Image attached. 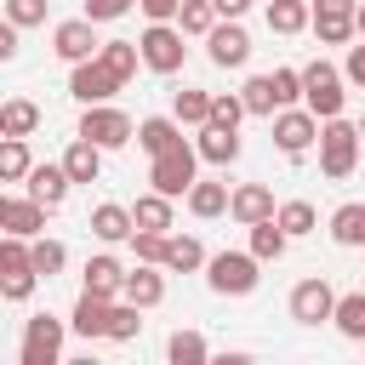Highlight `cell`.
I'll list each match as a JSON object with an SVG mask.
<instances>
[{"instance_id":"6da1fadb","label":"cell","mask_w":365,"mask_h":365,"mask_svg":"<svg viewBox=\"0 0 365 365\" xmlns=\"http://www.w3.org/2000/svg\"><path fill=\"white\" fill-rule=\"evenodd\" d=\"M354 165H359V125L325 120V131H319V171L331 182H342V177H354Z\"/></svg>"},{"instance_id":"7a4b0ae2","label":"cell","mask_w":365,"mask_h":365,"mask_svg":"<svg viewBox=\"0 0 365 365\" xmlns=\"http://www.w3.org/2000/svg\"><path fill=\"white\" fill-rule=\"evenodd\" d=\"M342 97H348V91H342V74H336L325 57L302 68V103H308L314 120H342Z\"/></svg>"},{"instance_id":"3957f363","label":"cell","mask_w":365,"mask_h":365,"mask_svg":"<svg viewBox=\"0 0 365 365\" xmlns=\"http://www.w3.org/2000/svg\"><path fill=\"white\" fill-rule=\"evenodd\" d=\"M194 165H200V148H171V154H160L154 160V171H148V182H154V194H165V200H177V194H194Z\"/></svg>"},{"instance_id":"277c9868","label":"cell","mask_w":365,"mask_h":365,"mask_svg":"<svg viewBox=\"0 0 365 365\" xmlns=\"http://www.w3.org/2000/svg\"><path fill=\"white\" fill-rule=\"evenodd\" d=\"M205 268H211V291H222V297L257 291V257L251 251H217Z\"/></svg>"},{"instance_id":"5b68a950","label":"cell","mask_w":365,"mask_h":365,"mask_svg":"<svg viewBox=\"0 0 365 365\" xmlns=\"http://www.w3.org/2000/svg\"><path fill=\"white\" fill-rule=\"evenodd\" d=\"M57 348H63V319L34 314V319L23 325V354H17V365H63Z\"/></svg>"},{"instance_id":"8992f818","label":"cell","mask_w":365,"mask_h":365,"mask_svg":"<svg viewBox=\"0 0 365 365\" xmlns=\"http://www.w3.org/2000/svg\"><path fill=\"white\" fill-rule=\"evenodd\" d=\"M80 137L86 143H97V148H125L131 137H137V125H131V114H120V108H86V120H80Z\"/></svg>"},{"instance_id":"52a82bcc","label":"cell","mask_w":365,"mask_h":365,"mask_svg":"<svg viewBox=\"0 0 365 365\" xmlns=\"http://www.w3.org/2000/svg\"><path fill=\"white\" fill-rule=\"evenodd\" d=\"M34 279H40V274H34V257H29V245L6 234V245H0V291H6L11 302H23V297L34 291Z\"/></svg>"},{"instance_id":"ba28073f","label":"cell","mask_w":365,"mask_h":365,"mask_svg":"<svg viewBox=\"0 0 365 365\" xmlns=\"http://www.w3.org/2000/svg\"><path fill=\"white\" fill-rule=\"evenodd\" d=\"M137 46H143V63H148L154 74H177V68H182V51H188V46H182V29H171V23H154Z\"/></svg>"},{"instance_id":"9c48e42d","label":"cell","mask_w":365,"mask_h":365,"mask_svg":"<svg viewBox=\"0 0 365 365\" xmlns=\"http://www.w3.org/2000/svg\"><path fill=\"white\" fill-rule=\"evenodd\" d=\"M336 291L325 285V279H302L297 291H291V319L297 325H325V319H336Z\"/></svg>"},{"instance_id":"30bf717a","label":"cell","mask_w":365,"mask_h":365,"mask_svg":"<svg viewBox=\"0 0 365 365\" xmlns=\"http://www.w3.org/2000/svg\"><path fill=\"white\" fill-rule=\"evenodd\" d=\"M314 34L325 46H342L348 34H359V6L354 0H319L314 6Z\"/></svg>"},{"instance_id":"8fae6325","label":"cell","mask_w":365,"mask_h":365,"mask_svg":"<svg viewBox=\"0 0 365 365\" xmlns=\"http://www.w3.org/2000/svg\"><path fill=\"white\" fill-rule=\"evenodd\" d=\"M51 40H57L51 51H57L63 63H74V68H80V63H91V57L103 51V40L91 34V17H74V23H57V34H51Z\"/></svg>"},{"instance_id":"7c38bea8","label":"cell","mask_w":365,"mask_h":365,"mask_svg":"<svg viewBox=\"0 0 365 365\" xmlns=\"http://www.w3.org/2000/svg\"><path fill=\"white\" fill-rule=\"evenodd\" d=\"M114 91H120V80H114V74H108L97 57H91V63H80V68L68 74V97H80L86 108H103Z\"/></svg>"},{"instance_id":"4fadbf2b","label":"cell","mask_w":365,"mask_h":365,"mask_svg":"<svg viewBox=\"0 0 365 365\" xmlns=\"http://www.w3.org/2000/svg\"><path fill=\"white\" fill-rule=\"evenodd\" d=\"M314 137H319V120H314L308 108H279V114H274V143H279V154H308Z\"/></svg>"},{"instance_id":"5bb4252c","label":"cell","mask_w":365,"mask_h":365,"mask_svg":"<svg viewBox=\"0 0 365 365\" xmlns=\"http://www.w3.org/2000/svg\"><path fill=\"white\" fill-rule=\"evenodd\" d=\"M205 46H211V63H217V68H240V63L251 57V34H245L240 23H217V29L205 34Z\"/></svg>"},{"instance_id":"9a60e30c","label":"cell","mask_w":365,"mask_h":365,"mask_svg":"<svg viewBox=\"0 0 365 365\" xmlns=\"http://www.w3.org/2000/svg\"><path fill=\"white\" fill-rule=\"evenodd\" d=\"M68 182H74V177H68L63 165H34V171H29V200L46 205V211H57V205L68 200Z\"/></svg>"},{"instance_id":"2e32d148","label":"cell","mask_w":365,"mask_h":365,"mask_svg":"<svg viewBox=\"0 0 365 365\" xmlns=\"http://www.w3.org/2000/svg\"><path fill=\"white\" fill-rule=\"evenodd\" d=\"M228 211L245 222V228H257V222H268V217H279L274 211V194L262 188V182H245V188H234V200H228Z\"/></svg>"},{"instance_id":"e0dca14e","label":"cell","mask_w":365,"mask_h":365,"mask_svg":"<svg viewBox=\"0 0 365 365\" xmlns=\"http://www.w3.org/2000/svg\"><path fill=\"white\" fill-rule=\"evenodd\" d=\"M0 228L11 240H29V234L46 228V205H34V200H0Z\"/></svg>"},{"instance_id":"ac0fdd59","label":"cell","mask_w":365,"mask_h":365,"mask_svg":"<svg viewBox=\"0 0 365 365\" xmlns=\"http://www.w3.org/2000/svg\"><path fill=\"white\" fill-rule=\"evenodd\" d=\"M137 143L160 160V154H171V148H182V125L177 120H165V114H148L143 125H137Z\"/></svg>"},{"instance_id":"d6986e66","label":"cell","mask_w":365,"mask_h":365,"mask_svg":"<svg viewBox=\"0 0 365 365\" xmlns=\"http://www.w3.org/2000/svg\"><path fill=\"white\" fill-rule=\"evenodd\" d=\"M108 319H114V302H108V297H91V291H86V297L74 302V319H68V325H74L80 336H108Z\"/></svg>"},{"instance_id":"ffe728a7","label":"cell","mask_w":365,"mask_h":365,"mask_svg":"<svg viewBox=\"0 0 365 365\" xmlns=\"http://www.w3.org/2000/svg\"><path fill=\"white\" fill-rule=\"evenodd\" d=\"M97 63H103V68H108V74H114V80L125 86V80L137 74V63H143V46H137V40H103Z\"/></svg>"},{"instance_id":"44dd1931","label":"cell","mask_w":365,"mask_h":365,"mask_svg":"<svg viewBox=\"0 0 365 365\" xmlns=\"http://www.w3.org/2000/svg\"><path fill=\"white\" fill-rule=\"evenodd\" d=\"M63 171H68L74 182H97V171H103V148L86 143V137H74L68 154H63Z\"/></svg>"},{"instance_id":"7402d4cb","label":"cell","mask_w":365,"mask_h":365,"mask_svg":"<svg viewBox=\"0 0 365 365\" xmlns=\"http://www.w3.org/2000/svg\"><path fill=\"white\" fill-rule=\"evenodd\" d=\"M194 148H200V160H211V165H234V160H240V137L222 131V125H205Z\"/></svg>"},{"instance_id":"603a6c76","label":"cell","mask_w":365,"mask_h":365,"mask_svg":"<svg viewBox=\"0 0 365 365\" xmlns=\"http://www.w3.org/2000/svg\"><path fill=\"white\" fill-rule=\"evenodd\" d=\"M131 222H137V234H165L171 228V200L165 194H143L131 205Z\"/></svg>"},{"instance_id":"cb8c5ba5","label":"cell","mask_w":365,"mask_h":365,"mask_svg":"<svg viewBox=\"0 0 365 365\" xmlns=\"http://www.w3.org/2000/svg\"><path fill=\"white\" fill-rule=\"evenodd\" d=\"M91 234L114 245V240H131V234H137V222H131V211H125V205H97V211H91Z\"/></svg>"},{"instance_id":"d4e9b609","label":"cell","mask_w":365,"mask_h":365,"mask_svg":"<svg viewBox=\"0 0 365 365\" xmlns=\"http://www.w3.org/2000/svg\"><path fill=\"white\" fill-rule=\"evenodd\" d=\"M86 291H91V297H114V291H125V268H120L114 257H91V262H86Z\"/></svg>"},{"instance_id":"484cf974","label":"cell","mask_w":365,"mask_h":365,"mask_svg":"<svg viewBox=\"0 0 365 365\" xmlns=\"http://www.w3.org/2000/svg\"><path fill=\"white\" fill-rule=\"evenodd\" d=\"M165 297V274H154V268H131L125 274V302L131 308H154Z\"/></svg>"},{"instance_id":"4316f807","label":"cell","mask_w":365,"mask_h":365,"mask_svg":"<svg viewBox=\"0 0 365 365\" xmlns=\"http://www.w3.org/2000/svg\"><path fill=\"white\" fill-rule=\"evenodd\" d=\"M308 23H314V11L302 0H268V29L274 34H302Z\"/></svg>"},{"instance_id":"83f0119b","label":"cell","mask_w":365,"mask_h":365,"mask_svg":"<svg viewBox=\"0 0 365 365\" xmlns=\"http://www.w3.org/2000/svg\"><path fill=\"white\" fill-rule=\"evenodd\" d=\"M285 240H291V234L268 217V222L251 228V257H257V262H279V257H285Z\"/></svg>"},{"instance_id":"f1b7e54d","label":"cell","mask_w":365,"mask_h":365,"mask_svg":"<svg viewBox=\"0 0 365 365\" xmlns=\"http://www.w3.org/2000/svg\"><path fill=\"white\" fill-rule=\"evenodd\" d=\"M34 125H40V108H34L29 97H11V103L0 108V131H6V137H29Z\"/></svg>"},{"instance_id":"f546056e","label":"cell","mask_w":365,"mask_h":365,"mask_svg":"<svg viewBox=\"0 0 365 365\" xmlns=\"http://www.w3.org/2000/svg\"><path fill=\"white\" fill-rule=\"evenodd\" d=\"M200 262H205V245H200L194 234H171V240H165V268L188 274V268H200Z\"/></svg>"},{"instance_id":"4dcf8cb0","label":"cell","mask_w":365,"mask_h":365,"mask_svg":"<svg viewBox=\"0 0 365 365\" xmlns=\"http://www.w3.org/2000/svg\"><path fill=\"white\" fill-rule=\"evenodd\" d=\"M228 200H234V194H228L222 182H194L188 211H194V217H222V211H228Z\"/></svg>"},{"instance_id":"1f68e13d","label":"cell","mask_w":365,"mask_h":365,"mask_svg":"<svg viewBox=\"0 0 365 365\" xmlns=\"http://www.w3.org/2000/svg\"><path fill=\"white\" fill-rule=\"evenodd\" d=\"M331 240L336 245H365V205H342L331 217Z\"/></svg>"},{"instance_id":"d6a6232c","label":"cell","mask_w":365,"mask_h":365,"mask_svg":"<svg viewBox=\"0 0 365 365\" xmlns=\"http://www.w3.org/2000/svg\"><path fill=\"white\" fill-rule=\"evenodd\" d=\"M177 29H182V34H211V29H217V6H211V0H182Z\"/></svg>"},{"instance_id":"836d02e7","label":"cell","mask_w":365,"mask_h":365,"mask_svg":"<svg viewBox=\"0 0 365 365\" xmlns=\"http://www.w3.org/2000/svg\"><path fill=\"white\" fill-rule=\"evenodd\" d=\"M29 171H34V165H29V143H23V137H6V143H0V177H6V182H23Z\"/></svg>"},{"instance_id":"e575fe53","label":"cell","mask_w":365,"mask_h":365,"mask_svg":"<svg viewBox=\"0 0 365 365\" xmlns=\"http://www.w3.org/2000/svg\"><path fill=\"white\" fill-rule=\"evenodd\" d=\"M171 365H211L200 331H171Z\"/></svg>"},{"instance_id":"d590c367","label":"cell","mask_w":365,"mask_h":365,"mask_svg":"<svg viewBox=\"0 0 365 365\" xmlns=\"http://www.w3.org/2000/svg\"><path fill=\"white\" fill-rule=\"evenodd\" d=\"M177 120L205 131V125H211V97H205V91H177Z\"/></svg>"},{"instance_id":"8d00e7d4","label":"cell","mask_w":365,"mask_h":365,"mask_svg":"<svg viewBox=\"0 0 365 365\" xmlns=\"http://www.w3.org/2000/svg\"><path fill=\"white\" fill-rule=\"evenodd\" d=\"M336 331L354 336V342H365V297H342L336 302Z\"/></svg>"},{"instance_id":"74e56055","label":"cell","mask_w":365,"mask_h":365,"mask_svg":"<svg viewBox=\"0 0 365 365\" xmlns=\"http://www.w3.org/2000/svg\"><path fill=\"white\" fill-rule=\"evenodd\" d=\"M240 97H245V114H274V108H279V103H274V80H268V74L245 80V91H240Z\"/></svg>"},{"instance_id":"f35d334b","label":"cell","mask_w":365,"mask_h":365,"mask_svg":"<svg viewBox=\"0 0 365 365\" xmlns=\"http://www.w3.org/2000/svg\"><path fill=\"white\" fill-rule=\"evenodd\" d=\"M274 222H279V228H285V234L297 240V234H308V228H314V205H308V200H285Z\"/></svg>"},{"instance_id":"ab89813d","label":"cell","mask_w":365,"mask_h":365,"mask_svg":"<svg viewBox=\"0 0 365 365\" xmlns=\"http://www.w3.org/2000/svg\"><path fill=\"white\" fill-rule=\"evenodd\" d=\"M29 257H34V274H46V279H51V274H57V268L68 262L63 240H34V245H29Z\"/></svg>"},{"instance_id":"60d3db41","label":"cell","mask_w":365,"mask_h":365,"mask_svg":"<svg viewBox=\"0 0 365 365\" xmlns=\"http://www.w3.org/2000/svg\"><path fill=\"white\" fill-rule=\"evenodd\" d=\"M245 120V97H234V91H222V97H211V125H222V131H234Z\"/></svg>"},{"instance_id":"b9f144b4","label":"cell","mask_w":365,"mask_h":365,"mask_svg":"<svg viewBox=\"0 0 365 365\" xmlns=\"http://www.w3.org/2000/svg\"><path fill=\"white\" fill-rule=\"evenodd\" d=\"M165 240H171V234H131L137 262H143V268H165Z\"/></svg>"},{"instance_id":"7bdbcfd3","label":"cell","mask_w":365,"mask_h":365,"mask_svg":"<svg viewBox=\"0 0 365 365\" xmlns=\"http://www.w3.org/2000/svg\"><path fill=\"white\" fill-rule=\"evenodd\" d=\"M143 308H131V302H120L114 308V319H108V342H131L137 331H143V319H137Z\"/></svg>"},{"instance_id":"ee69618b","label":"cell","mask_w":365,"mask_h":365,"mask_svg":"<svg viewBox=\"0 0 365 365\" xmlns=\"http://www.w3.org/2000/svg\"><path fill=\"white\" fill-rule=\"evenodd\" d=\"M268 80H274V103H279V108L302 97V68H274Z\"/></svg>"},{"instance_id":"f6af8a7d","label":"cell","mask_w":365,"mask_h":365,"mask_svg":"<svg viewBox=\"0 0 365 365\" xmlns=\"http://www.w3.org/2000/svg\"><path fill=\"white\" fill-rule=\"evenodd\" d=\"M6 23H17V29L46 23V0H6Z\"/></svg>"},{"instance_id":"bcb514c9","label":"cell","mask_w":365,"mask_h":365,"mask_svg":"<svg viewBox=\"0 0 365 365\" xmlns=\"http://www.w3.org/2000/svg\"><path fill=\"white\" fill-rule=\"evenodd\" d=\"M131 11V0H86V17L91 23H114V17H125Z\"/></svg>"},{"instance_id":"7dc6e473","label":"cell","mask_w":365,"mask_h":365,"mask_svg":"<svg viewBox=\"0 0 365 365\" xmlns=\"http://www.w3.org/2000/svg\"><path fill=\"white\" fill-rule=\"evenodd\" d=\"M137 6H143V17H148V23H171V17L182 11V0H137Z\"/></svg>"},{"instance_id":"c3c4849f","label":"cell","mask_w":365,"mask_h":365,"mask_svg":"<svg viewBox=\"0 0 365 365\" xmlns=\"http://www.w3.org/2000/svg\"><path fill=\"white\" fill-rule=\"evenodd\" d=\"M348 80L365 86V46H348Z\"/></svg>"},{"instance_id":"681fc988","label":"cell","mask_w":365,"mask_h":365,"mask_svg":"<svg viewBox=\"0 0 365 365\" xmlns=\"http://www.w3.org/2000/svg\"><path fill=\"white\" fill-rule=\"evenodd\" d=\"M0 57H6V63L17 57V23H6V29H0Z\"/></svg>"},{"instance_id":"f907efd6","label":"cell","mask_w":365,"mask_h":365,"mask_svg":"<svg viewBox=\"0 0 365 365\" xmlns=\"http://www.w3.org/2000/svg\"><path fill=\"white\" fill-rule=\"evenodd\" d=\"M211 6H217V11H222V17H240V11H245V6H251V0H211Z\"/></svg>"},{"instance_id":"816d5d0a","label":"cell","mask_w":365,"mask_h":365,"mask_svg":"<svg viewBox=\"0 0 365 365\" xmlns=\"http://www.w3.org/2000/svg\"><path fill=\"white\" fill-rule=\"evenodd\" d=\"M211 365H257V359H251V354H217Z\"/></svg>"},{"instance_id":"f5cc1de1","label":"cell","mask_w":365,"mask_h":365,"mask_svg":"<svg viewBox=\"0 0 365 365\" xmlns=\"http://www.w3.org/2000/svg\"><path fill=\"white\" fill-rule=\"evenodd\" d=\"M63 365H97V359H91V354H86V359H63Z\"/></svg>"},{"instance_id":"db71d44e","label":"cell","mask_w":365,"mask_h":365,"mask_svg":"<svg viewBox=\"0 0 365 365\" xmlns=\"http://www.w3.org/2000/svg\"><path fill=\"white\" fill-rule=\"evenodd\" d=\"M359 34H365V0H359Z\"/></svg>"},{"instance_id":"11a10c76","label":"cell","mask_w":365,"mask_h":365,"mask_svg":"<svg viewBox=\"0 0 365 365\" xmlns=\"http://www.w3.org/2000/svg\"><path fill=\"white\" fill-rule=\"evenodd\" d=\"M359 137H365V120H359Z\"/></svg>"}]
</instances>
